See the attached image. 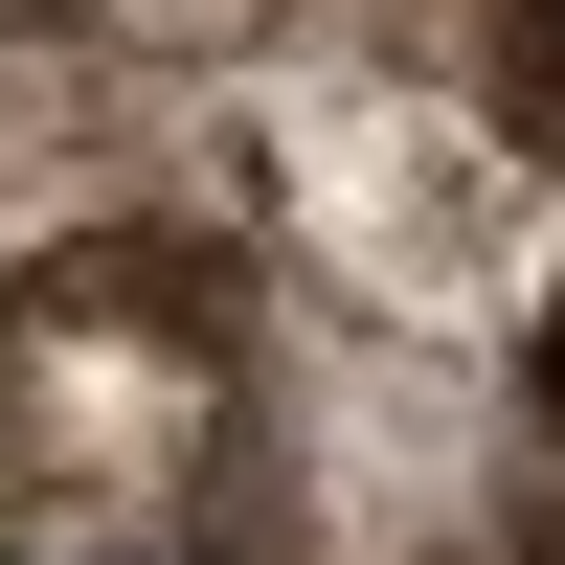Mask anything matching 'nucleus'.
Masks as SVG:
<instances>
[{
	"label": "nucleus",
	"mask_w": 565,
	"mask_h": 565,
	"mask_svg": "<svg viewBox=\"0 0 565 565\" xmlns=\"http://www.w3.org/2000/svg\"><path fill=\"white\" fill-rule=\"evenodd\" d=\"M249 226H90L0 271V565H204L249 452Z\"/></svg>",
	"instance_id": "f257e3e1"
},
{
	"label": "nucleus",
	"mask_w": 565,
	"mask_h": 565,
	"mask_svg": "<svg viewBox=\"0 0 565 565\" xmlns=\"http://www.w3.org/2000/svg\"><path fill=\"white\" fill-rule=\"evenodd\" d=\"M159 204H181V226L226 204L204 68H114V45H68V23L0 0V271L90 249V226H159Z\"/></svg>",
	"instance_id": "f03ea898"
},
{
	"label": "nucleus",
	"mask_w": 565,
	"mask_h": 565,
	"mask_svg": "<svg viewBox=\"0 0 565 565\" xmlns=\"http://www.w3.org/2000/svg\"><path fill=\"white\" fill-rule=\"evenodd\" d=\"M23 23H68V45H114V68H249L295 0H23Z\"/></svg>",
	"instance_id": "7ed1b4c3"
},
{
	"label": "nucleus",
	"mask_w": 565,
	"mask_h": 565,
	"mask_svg": "<svg viewBox=\"0 0 565 565\" xmlns=\"http://www.w3.org/2000/svg\"><path fill=\"white\" fill-rule=\"evenodd\" d=\"M452 45H476V90H498V114H521L543 159H565V0H476Z\"/></svg>",
	"instance_id": "20e7f679"
}]
</instances>
